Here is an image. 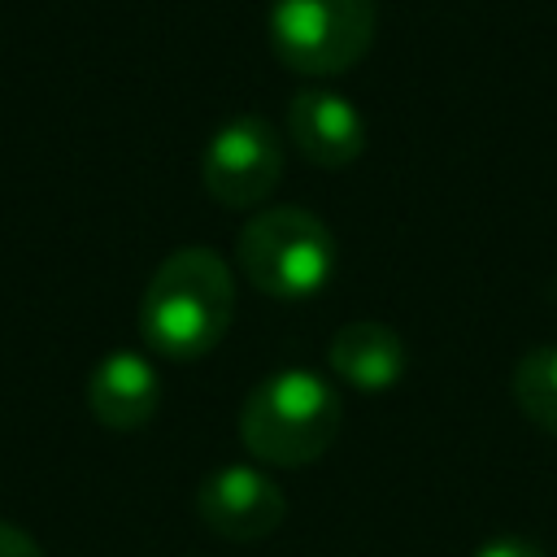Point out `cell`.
Wrapping results in <instances>:
<instances>
[{
  "label": "cell",
  "mask_w": 557,
  "mask_h": 557,
  "mask_svg": "<svg viewBox=\"0 0 557 557\" xmlns=\"http://www.w3.org/2000/svg\"><path fill=\"white\" fill-rule=\"evenodd\" d=\"M374 26V0H270L265 13L274 57L305 78L352 70L370 52Z\"/></svg>",
  "instance_id": "277c9868"
},
{
  "label": "cell",
  "mask_w": 557,
  "mask_h": 557,
  "mask_svg": "<svg viewBox=\"0 0 557 557\" xmlns=\"http://www.w3.org/2000/svg\"><path fill=\"white\" fill-rule=\"evenodd\" d=\"M235 318V274L213 248L170 252L144 287L139 331L152 352L196 361L222 344Z\"/></svg>",
  "instance_id": "6da1fadb"
},
{
  "label": "cell",
  "mask_w": 557,
  "mask_h": 557,
  "mask_svg": "<svg viewBox=\"0 0 557 557\" xmlns=\"http://www.w3.org/2000/svg\"><path fill=\"white\" fill-rule=\"evenodd\" d=\"M474 557H548L540 544H531V540H522V535H496V540H487Z\"/></svg>",
  "instance_id": "8fae6325"
},
{
  "label": "cell",
  "mask_w": 557,
  "mask_h": 557,
  "mask_svg": "<svg viewBox=\"0 0 557 557\" xmlns=\"http://www.w3.org/2000/svg\"><path fill=\"white\" fill-rule=\"evenodd\" d=\"M287 135L296 152L322 170H344L366 148V122L361 109L331 91V87H305L287 104Z\"/></svg>",
  "instance_id": "52a82bcc"
},
{
  "label": "cell",
  "mask_w": 557,
  "mask_h": 557,
  "mask_svg": "<svg viewBox=\"0 0 557 557\" xmlns=\"http://www.w3.org/2000/svg\"><path fill=\"white\" fill-rule=\"evenodd\" d=\"M335 261L339 244L331 226L300 205L261 209L235 239V265L261 296L274 300L318 296L335 274Z\"/></svg>",
  "instance_id": "3957f363"
},
{
  "label": "cell",
  "mask_w": 557,
  "mask_h": 557,
  "mask_svg": "<svg viewBox=\"0 0 557 557\" xmlns=\"http://www.w3.org/2000/svg\"><path fill=\"white\" fill-rule=\"evenodd\" d=\"M0 557H44V553H39V544L22 527L0 522Z\"/></svg>",
  "instance_id": "7c38bea8"
},
{
  "label": "cell",
  "mask_w": 557,
  "mask_h": 557,
  "mask_svg": "<svg viewBox=\"0 0 557 557\" xmlns=\"http://www.w3.org/2000/svg\"><path fill=\"white\" fill-rule=\"evenodd\" d=\"M513 400L527 422L557 435V344H540L513 366Z\"/></svg>",
  "instance_id": "30bf717a"
},
{
  "label": "cell",
  "mask_w": 557,
  "mask_h": 557,
  "mask_svg": "<svg viewBox=\"0 0 557 557\" xmlns=\"http://www.w3.org/2000/svg\"><path fill=\"white\" fill-rule=\"evenodd\" d=\"M278 178H283V139L270 117L239 113L209 135L200 157V183L218 205L257 209L274 196Z\"/></svg>",
  "instance_id": "5b68a950"
},
{
  "label": "cell",
  "mask_w": 557,
  "mask_h": 557,
  "mask_svg": "<svg viewBox=\"0 0 557 557\" xmlns=\"http://www.w3.org/2000/svg\"><path fill=\"white\" fill-rule=\"evenodd\" d=\"M196 513L222 540L248 544V540L270 535L283 522L287 496H283V487L265 470L244 466V461H231V466H218L213 474L200 479V487H196Z\"/></svg>",
  "instance_id": "8992f818"
},
{
  "label": "cell",
  "mask_w": 557,
  "mask_h": 557,
  "mask_svg": "<svg viewBox=\"0 0 557 557\" xmlns=\"http://www.w3.org/2000/svg\"><path fill=\"white\" fill-rule=\"evenodd\" d=\"M344 426L339 392L300 366L265 374L244 409H239V440L265 466H309L318 461Z\"/></svg>",
  "instance_id": "7a4b0ae2"
},
{
  "label": "cell",
  "mask_w": 557,
  "mask_h": 557,
  "mask_svg": "<svg viewBox=\"0 0 557 557\" xmlns=\"http://www.w3.org/2000/svg\"><path fill=\"white\" fill-rule=\"evenodd\" d=\"M161 405V374L144 352L117 348L96 361L87 379V409L109 431H139Z\"/></svg>",
  "instance_id": "ba28073f"
},
{
  "label": "cell",
  "mask_w": 557,
  "mask_h": 557,
  "mask_svg": "<svg viewBox=\"0 0 557 557\" xmlns=\"http://www.w3.org/2000/svg\"><path fill=\"white\" fill-rule=\"evenodd\" d=\"M326 361L357 392H383V387L400 383L409 352H405V339L396 335V326H387V322H348L331 335Z\"/></svg>",
  "instance_id": "9c48e42d"
}]
</instances>
